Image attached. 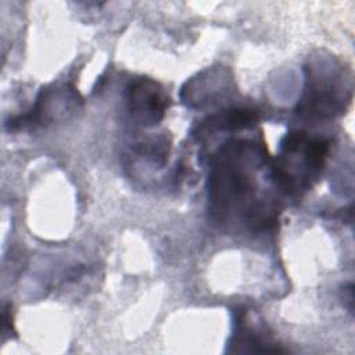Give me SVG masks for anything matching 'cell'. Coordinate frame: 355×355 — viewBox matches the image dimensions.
<instances>
[{
	"mask_svg": "<svg viewBox=\"0 0 355 355\" xmlns=\"http://www.w3.org/2000/svg\"><path fill=\"white\" fill-rule=\"evenodd\" d=\"M129 110L140 123H157L166 108V97L162 90L151 80L141 79L129 87Z\"/></svg>",
	"mask_w": 355,
	"mask_h": 355,
	"instance_id": "3957f363",
	"label": "cell"
},
{
	"mask_svg": "<svg viewBox=\"0 0 355 355\" xmlns=\"http://www.w3.org/2000/svg\"><path fill=\"white\" fill-rule=\"evenodd\" d=\"M257 158L255 146L247 141H230L215 155L209 175V204L218 222H227L236 214L254 227L275 222V214L266 204L254 200L257 182L252 165Z\"/></svg>",
	"mask_w": 355,
	"mask_h": 355,
	"instance_id": "6da1fadb",
	"label": "cell"
},
{
	"mask_svg": "<svg viewBox=\"0 0 355 355\" xmlns=\"http://www.w3.org/2000/svg\"><path fill=\"white\" fill-rule=\"evenodd\" d=\"M329 143L304 132L290 133L282 141V154L272 165V179L286 193H297L311 186L323 168Z\"/></svg>",
	"mask_w": 355,
	"mask_h": 355,
	"instance_id": "7a4b0ae2",
	"label": "cell"
}]
</instances>
